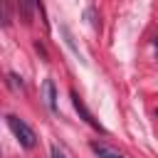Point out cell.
I'll return each instance as SVG.
<instances>
[{
	"mask_svg": "<svg viewBox=\"0 0 158 158\" xmlns=\"http://www.w3.org/2000/svg\"><path fill=\"white\" fill-rule=\"evenodd\" d=\"M7 126L12 128V133H15V138L20 141V146L22 148H35V143H37V133L22 121V118H17V116H7Z\"/></svg>",
	"mask_w": 158,
	"mask_h": 158,
	"instance_id": "6da1fadb",
	"label": "cell"
},
{
	"mask_svg": "<svg viewBox=\"0 0 158 158\" xmlns=\"http://www.w3.org/2000/svg\"><path fill=\"white\" fill-rule=\"evenodd\" d=\"M72 99H74V109H77V111L81 114V118H84V121H86V123H89L91 128H96V131H104V128L99 126V121H96V118H94V116L89 114V109H86V106L81 104V99H79L77 94H72Z\"/></svg>",
	"mask_w": 158,
	"mask_h": 158,
	"instance_id": "7a4b0ae2",
	"label": "cell"
},
{
	"mask_svg": "<svg viewBox=\"0 0 158 158\" xmlns=\"http://www.w3.org/2000/svg\"><path fill=\"white\" fill-rule=\"evenodd\" d=\"M42 96H44V104L54 111V109H57V91H54V81H52V79H44V84H42Z\"/></svg>",
	"mask_w": 158,
	"mask_h": 158,
	"instance_id": "3957f363",
	"label": "cell"
},
{
	"mask_svg": "<svg viewBox=\"0 0 158 158\" xmlns=\"http://www.w3.org/2000/svg\"><path fill=\"white\" fill-rule=\"evenodd\" d=\"M91 151L99 156V158H123L121 153H116L114 148H109L106 143H91Z\"/></svg>",
	"mask_w": 158,
	"mask_h": 158,
	"instance_id": "277c9868",
	"label": "cell"
},
{
	"mask_svg": "<svg viewBox=\"0 0 158 158\" xmlns=\"http://www.w3.org/2000/svg\"><path fill=\"white\" fill-rule=\"evenodd\" d=\"M52 158H67V156H64V153H62L57 146H52Z\"/></svg>",
	"mask_w": 158,
	"mask_h": 158,
	"instance_id": "5b68a950",
	"label": "cell"
},
{
	"mask_svg": "<svg viewBox=\"0 0 158 158\" xmlns=\"http://www.w3.org/2000/svg\"><path fill=\"white\" fill-rule=\"evenodd\" d=\"M156 49H158V37H156Z\"/></svg>",
	"mask_w": 158,
	"mask_h": 158,
	"instance_id": "8992f818",
	"label": "cell"
}]
</instances>
